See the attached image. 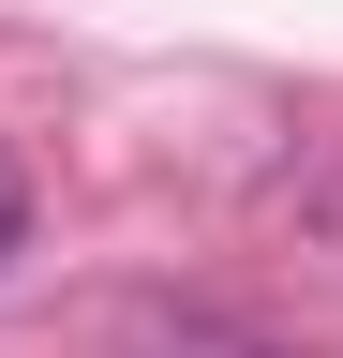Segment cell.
Here are the masks:
<instances>
[{"mask_svg":"<svg viewBox=\"0 0 343 358\" xmlns=\"http://www.w3.org/2000/svg\"><path fill=\"white\" fill-rule=\"evenodd\" d=\"M15 239H30V179L0 164V254H15Z\"/></svg>","mask_w":343,"mask_h":358,"instance_id":"1","label":"cell"}]
</instances>
